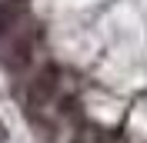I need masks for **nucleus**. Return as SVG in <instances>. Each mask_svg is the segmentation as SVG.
<instances>
[{
	"mask_svg": "<svg viewBox=\"0 0 147 143\" xmlns=\"http://www.w3.org/2000/svg\"><path fill=\"white\" fill-rule=\"evenodd\" d=\"M24 23H27V7L20 0H0V43L24 30Z\"/></svg>",
	"mask_w": 147,
	"mask_h": 143,
	"instance_id": "nucleus-3",
	"label": "nucleus"
},
{
	"mask_svg": "<svg viewBox=\"0 0 147 143\" xmlns=\"http://www.w3.org/2000/svg\"><path fill=\"white\" fill-rule=\"evenodd\" d=\"M74 143H110V133H104L100 126H87V130H80V136Z\"/></svg>",
	"mask_w": 147,
	"mask_h": 143,
	"instance_id": "nucleus-4",
	"label": "nucleus"
},
{
	"mask_svg": "<svg viewBox=\"0 0 147 143\" xmlns=\"http://www.w3.org/2000/svg\"><path fill=\"white\" fill-rule=\"evenodd\" d=\"M34 50H37V37L34 30H17V33L10 37V40H3V50H0V60H3V67L13 73H24L34 63Z\"/></svg>",
	"mask_w": 147,
	"mask_h": 143,
	"instance_id": "nucleus-2",
	"label": "nucleus"
},
{
	"mask_svg": "<svg viewBox=\"0 0 147 143\" xmlns=\"http://www.w3.org/2000/svg\"><path fill=\"white\" fill-rule=\"evenodd\" d=\"M57 90H60V67L57 63H44L27 83V107L30 110H44L47 103H54Z\"/></svg>",
	"mask_w": 147,
	"mask_h": 143,
	"instance_id": "nucleus-1",
	"label": "nucleus"
}]
</instances>
